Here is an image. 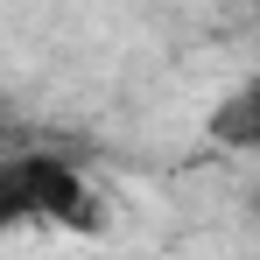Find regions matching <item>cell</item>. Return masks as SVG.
Instances as JSON below:
<instances>
[{"mask_svg": "<svg viewBox=\"0 0 260 260\" xmlns=\"http://www.w3.org/2000/svg\"><path fill=\"white\" fill-rule=\"evenodd\" d=\"M0 218H49V225H91V183L56 148H14L0 162Z\"/></svg>", "mask_w": 260, "mask_h": 260, "instance_id": "6da1fadb", "label": "cell"}, {"mask_svg": "<svg viewBox=\"0 0 260 260\" xmlns=\"http://www.w3.org/2000/svg\"><path fill=\"white\" fill-rule=\"evenodd\" d=\"M211 141L218 148H260V78H246L239 91H225L211 106Z\"/></svg>", "mask_w": 260, "mask_h": 260, "instance_id": "7a4b0ae2", "label": "cell"}, {"mask_svg": "<svg viewBox=\"0 0 260 260\" xmlns=\"http://www.w3.org/2000/svg\"><path fill=\"white\" fill-rule=\"evenodd\" d=\"M253 218H260V190H253Z\"/></svg>", "mask_w": 260, "mask_h": 260, "instance_id": "3957f363", "label": "cell"}, {"mask_svg": "<svg viewBox=\"0 0 260 260\" xmlns=\"http://www.w3.org/2000/svg\"><path fill=\"white\" fill-rule=\"evenodd\" d=\"M253 7H260V0H253Z\"/></svg>", "mask_w": 260, "mask_h": 260, "instance_id": "277c9868", "label": "cell"}]
</instances>
